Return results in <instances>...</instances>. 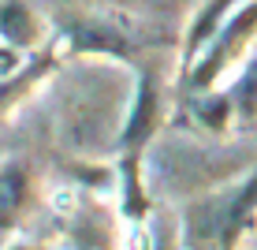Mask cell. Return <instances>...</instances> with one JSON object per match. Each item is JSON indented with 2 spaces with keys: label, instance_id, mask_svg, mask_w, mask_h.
<instances>
[{
  "label": "cell",
  "instance_id": "obj_4",
  "mask_svg": "<svg viewBox=\"0 0 257 250\" xmlns=\"http://www.w3.org/2000/svg\"><path fill=\"white\" fill-rule=\"evenodd\" d=\"M161 127H164V86L157 78V71H142L131 112L119 131V153H146Z\"/></svg>",
  "mask_w": 257,
  "mask_h": 250
},
{
  "label": "cell",
  "instance_id": "obj_1",
  "mask_svg": "<svg viewBox=\"0 0 257 250\" xmlns=\"http://www.w3.org/2000/svg\"><path fill=\"white\" fill-rule=\"evenodd\" d=\"M257 224V172L187 202L183 250H238Z\"/></svg>",
  "mask_w": 257,
  "mask_h": 250
},
{
  "label": "cell",
  "instance_id": "obj_10",
  "mask_svg": "<svg viewBox=\"0 0 257 250\" xmlns=\"http://www.w3.org/2000/svg\"><path fill=\"white\" fill-rule=\"evenodd\" d=\"M4 250H45V246L30 243V239H15V243H12V246H4Z\"/></svg>",
  "mask_w": 257,
  "mask_h": 250
},
{
  "label": "cell",
  "instance_id": "obj_6",
  "mask_svg": "<svg viewBox=\"0 0 257 250\" xmlns=\"http://www.w3.org/2000/svg\"><path fill=\"white\" fill-rule=\"evenodd\" d=\"M60 56H64V52H60V45H56V41H49V45L38 49L19 71H12V75L0 78V112H8L12 105H19L23 97H30L34 90H38L41 78H45L49 71L60 64Z\"/></svg>",
  "mask_w": 257,
  "mask_h": 250
},
{
  "label": "cell",
  "instance_id": "obj_5",
  "mask_svg": "<svg viewBox=\"0 0 257 250\" xmlns=\"http://www.w3.org/2000/svg\"><path fill=\"white\" fill-rule=\"evenodd\" d=\"M34 202V176L23 160H0V231H15Z\"/></svg>",
  "mask_w": 257,
  "mask_h": 250
},
{
  "label": "cell",
  "instance_id": "obj_3",
  "mask_svg": "<svg viewBox=\"0 0 257 250\" xmlns=\"http://www.w3.org/2000/svg\"><path fill=\"white\" fill-rule=\"evenodd\" d=\"M60 52L71 56H112V60H135V41L127 30H119L112 19L101 15H82L71 19L64 30L56 34Z\"/></svg>",
  "mask_w": 257,
  "mask_h": 250
},
{
  "label": "cell",
  "instance_id": "obj_2",
  "mask_svg": "<svg viewBox=\"0 0 257 250\" xmlns=\"http://www.w3.org/2000/svg\"><path fill=\"white\" fill-rule=\"evenodd\" d=\"M253 41H257V0H242V4L227 15V23L205 41V49H201L187 67H179L175 101L220 90V78H224L227 71L246 64Z\"/></svg>",
  "mask_w": 257,
  "mask_h": 250
},
{
  "label": "cell",
  "instance_id": "obj_9",
  "mask_svg": "<svg viewBox=\"0 0 257 250\" xmlns=\"http://www.w3.org/2000/svg\"><path fill=\"white\" fill-rule=\"evenodd\" d=\"M224 94L231 97V105H235V120H238V123L257 120V52L242 64V71H238V75L231 78V86H227Z\"/></svg>",
  "mask_w": 257,
  "mask_h": 250
},
{
  "label": "cell",
  "instance_id": "obj_7",
  "mask_svg": "<svg viewBox=\"0 0 257 250\" xmlns=\"http://www.w3.org/2000/svg\"><path fill=\"white\" fill-rule=\"evenodd\" d=\"M0 41L15 49H45V26H41L38 12H34L26 0H0Z\"/></svg>",
  "mask_w": 257,
  "mask_h": 250
},
{
  "label": "cell",
  "instance_id": "obj_8",
  "mask_svg": "<svg viewBox=\"0 0 257 250\" xmlns=\"http://www.w3.org/2000/svg\"><path fill=\"white\" fill-rule=\"evenodd\" d=\"M71 239H75V250H119L116 243V228L108 224L97 205H86V209L75 213L71 220Z\"/></svg>",
  "mask_w": 257,
  "mask_h": 250
}]
</instances>
